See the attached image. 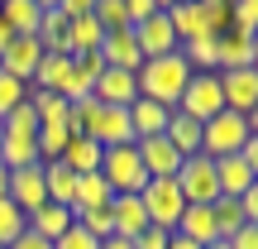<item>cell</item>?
Listing matches in <instances>:
<instances>
[{"mask_svg":"<svg viewBox=\"0 0 258 249\" xmlns=\"http://www.w3.org/2000/svg\"><path fill=\"white\" fill-rule=\"evenodd\" d=\"M24 230H29V216H24V211H19V206L5 196V202H0V249H10Z\"/></svg>","mask_w":258,"mask_h":249,"instance_id":"obj_33","label":"cell"},{"mask_svg":"<svg viewBox=\"0 0 258 249\" xmlns=\"http://www.w3.org/2000/svg\"><path fill=\"white\" fill-rule=\"evenodd\" d=\"M253 134H258V120H244V115H234V111H220L215 120H206V125H201V154L211 158V163H220V158H234Z\"/></svg>","mask_w":258,"mask_h":249,"instance_id":"obj_2","label":"cell"},{"mask_svg":"<svg viewBox=\"0 0 258 249\" xmlns=\"http://www.w3.org/2000/svg\"><path fill=\"white\" fill-rule=\"evenodd\" d=\"M91 96H96V106H120V111H129V106L139 101V77H134V72H115V67H105Z\"/></svg>","mask_w":258,"mask_h":249,"instance_id":"obj_13","label":"cell"},{"mask_svg":"<svg viewBox=\"0 0 258 249\" xmlns=\"http://www.w3.org/2000/svg\"><path fill=\"white\" fill-rule=\"evenodd\" d=\"M134 148H139V163H144L148 177H177L182 154H177V148L167 144L163 134H153V139H134Z\"/></svg>","mask_w":258,"mask_h":249,"instance_id":"obj_11","label":"cell"},{"mask_svg":"<svg viewBox=\"0 0 258 249\" xmlns=\"http://www.w3.org/2000/svg\"><path fill=\"white\" fill-rule=\"evenodd\" d=\"M0 19L10 24V34H15V38H24V34H38L43 5H38V0H5V5H0Z\"/></svg>","mask_w":258,"mask_h":249,"instance_id":"obj_24","label":"cell"},{"mask_svg":"<svg viewBox=\"0 0 258 249\" xmlns=\"http://www.w3.org/2000/svg\"><path fill=\"white\" fill-rule=\"evenodd\" d=\"M110 221H115V235H120V240H134L139 230H148V216H144V202H139V196H115L110 202Z\"/></svg>","mask_w":258,"mask_h":249,"instance_id":"obj_23","label":"cell"},{"mask_svg":"<svg viewBox=\"0 0 258 249\" xmlns=\"http://www.w3.org/2000/svg\"><path fill=\"white\" fill-rule=\"evenodd\" d=\"M158 10H163V0H124V19H129V29L144 24V19H153Z\"/></svg>","mask_w":258,"mask_h":249,"instance_id":"obj_37","label":"cell"},{"mask_svg":"<svg viewBox=\"0 0 258 249\" xmlns=\"http://www.w3.org/2000/svg\"><path fill=\"white\" fill-rule=\"evenodd\" d=\"M10 43H15V34H10V24H5V19H0V53H5Z\"/></svg>","mask_w":258,"mask_h":249,"instance_id":"obj_44","label":"cell"},{"mask_svg":"<svg viewBox=\"0 0 258 249\" xmlns=\"http://www.w3.org/2000/svg\"><path fill=\"white\" fill-rule=\"evenodd\" d=\"M91 15H96V24H101L105 34H115V29H129V19H124V0H96Z\"/></svg>","mask_w":258,"mask_h":249,"instance_id":"obj_34","label":"cell"},{"mask_svg":"<svg viewBox=\"0 0 258 249\" xmlns=\"http://www.w3.org/2000/svg\"><path fill=\"white\" fill-rule=\"evenodd\" d=\"M163 139H167V144H172L182 158L201 154V125H196L191 115H182V111H172V115H167V129H163Z\"/></svg>","mask_w":258,"mask_h":249,"instance_id":"obj_22","label":"cell"},{"mask_svg":"<svg viewBox=\"0 0 258 249\" xmlns=\"http://www.w3.org/2000/svg\"><path fill=\"white\" fill-rule=\"evenodd\" d=\"M101 72H105L101 53H77V58H72V82H67L62 101H82V96H91L96 82H101Z\"/></svg>","mask_w":258,"mask_h":249,"instance_id":"obj_18","label":"cell"},{"mask_svg":"<svg viewBox=\"0 0 258 249\" xmlns=\"http://www.w3.org/2000/svg\"><path fill=\"white\" fill-rule=\"evenodd\" d=\"M172 235H182V240H191V244H201V249L220 240V235H215V216H211V206H186Z\"/></svg>","mask_w":258,"mask_h":249,"instance_id":"obj_20","label":"cell"},{"mask_svg":"<svg viewBox=\"0 0 258 249\" xmlns=\"http://www.w3.org/2000/svg\"><path fill=\"white\" fill-rule=\"evenodd\" d=\"M38 168H43V192H48V202H57V206H72L77 173H72V168H62V163H38Z\"/></svg>","mask_w":258,"mask_h":249,"instance_id":"obj_29","label":"cell"},{"mask_svg":"<svg viewBox=\"0 0 258 249\" xmlns=\"http://www.w3.org/2000/svg\"><path fill=\"white\" fill-rule=\"evenodd\" d=\"M167 249H201V244H191V240H182V235H167Z\"/></svg>","mask_w":258,"mask_h":249,"instance_id":"obj_42","label":"cell"},{"mask_svg":"<svg viewBox=\"0 0 258 249\" xmlns=\"http://www.w3.org/2000/svg\"><path fill=\"white\" fill-rule=\"evenodd\" d=\"M163 15H167V24H172V34H177V48H182V43H191V38L201 34L196 0H172V5H163Z\"/></svg>","mask_w":258,"mask_h":249,"instance_id":"obj_28","label":"cell"},{"mask_svg":"<svg viewBox=\"0 0 258 249\" xmlns=\"http://www.w3.org/2000/svg\"><path fill=\"white\" fill-rule=\"evenodd\" d=\"M211 216H215V235H220V240H230V235L239 230V225H249V221H244V211H239V202H234V196H220V202L211 206Z\"/></svg>","mask_w":258,"mask_h":249,"instance_id":"obj_32","label":"cell"},{"mask_svg":"<svg viewBox=\"0 0 258 249\" xmlns=\"http://www.w3.org/2000/svg\"><path fill=\"white\" fill-rule=\"evenodd\" d=\"M10 249H53V244H48L43 235H34V230H24V235H19V240L10 244Z\"/></svg>","mask_w":258,"mask_h":249,"instance_id":"obj_41","label":"cell"},{"mask_svg":"<svg viewBox=\"0 0 258 249\" xmlns=\"http://www.w3.org/2000/svg\"><path fill=\"white\" fill-rule=\"evenodd\" d=\"M53 249H101V240H91V235H86L82 225H72V230H67L62 240H53Z\"/></svg>","mask_w":258,"mask_h":249,"instance_id":"obj_38","label":"cell"},{"mask_svg":"<svg viewBox=\"0 0 258 249\" xmlns=\"http://www.w3.org/2000/svg\"><path fill=\"white\" fill-rule=\"evenodd\" d=\"M86 139H96L101 148L134 144V129H129V111H120V106H101V111H96V120H91V129H86Z\"/></svg>","mask_w":258,"mask_h":249,"instance_id":"obj_10","label":"cell"},{"mask_svg":"<svg viewBox=\"0 0 258 249\" xmlns=\"http://www.w3.org/2000/svg\"><path fill=\"white\" fill-rule=\"evenodd\" d=\"M206 249H230V244H225V240H215V244H206Z\"/></svg>","mask_w":258,"mask_h":249,"instance_id":"obj_46","label":"cell"},{"mask_svg":"<svg viewBox=\"0 0 258 249\" xmlns=\"http://www.w3.org/2000/svg\"><path fill=\"white\" fill-rule=\"evenodd\" d=\"M101 154H105V148L96 144V139L77 134V139H67V148H62V158H57V163L72 168L77 177H91V173H101Z\"/></svg>","mask_w":258,"mask_h":249,"instance_id":"obj_19","label":"cell"},{"mask_svg":"<svg viewBox=\"0 0 258 249\" xmlns=\"http://www.w3.org/2000/svg\"><path fill=\"white\" fill-rule=\"evenodd\" d=\"M0 129H5V134H38V115H34V106H29V101H19L15 111L0 120Z\"/></svg>","mask_w":258,"mask_h":249,"instance_id":"obj_35","label":"cell"},{"mask_svg":"<svg viewBox=\"0 0 258 249\" xmlns=\"http://www.w3.org/2000/svg\"><path fill=\"white\" fill-rule=\"evenodd\" d=\"M0 163H5L10 173H19V168H34V163H38L34 134H0Z\"/></svg>","mask_w":258,"mask_h":249,"instance_id":"obj_27","label":"cell"},{"mask_svg":"<svg viewBox=\"0 0 258 249\" xmlns=\"http://www.w3.org/2000/svg\"><path fill=\"white\" fill-rule=\"evenodd\" d=\"M172 111H182V115H191L196 125H206V120H215V115L225 111V91H220V77H215V72H191V82H186V91H182V101H177Z\"/></svg>","mask_w":258,"mask_h":249,"instance_id":"obj_6","label":"cell"},{"mask_svg":"<svg viewBox=\"0 0 258 249\" xmlns=\"http://www.w3.org/2000/svg\"><path fill=\"white\" fill-rule=\"evenodd\" d=\"M258 63V34H230L215 38V72H239V67H253Z\"/></svg>","mask_w":258,"mask_h":249,"instance_id":"obj_8","label":"cell"},{"mask_svg":"<svg viewBox=\"0 0 258 249\" xmlns=\"http://www.w3.org/2000/svg\"><path fill=\"white\" fill-rule=\"evenodd\" d=\"M10 202L19 206L24 216H34L38 206L48 202V192H43V168H19V173H10Z\"/></svg>","mask_w":258,"mask_h":249,"instance_id":"obj_14","label":"cell"},{"mask_svg":"<svg viewBox=\"0 0 258 249\" xmlns=\"http://www.w3.org/2000/svg\"><path fill=\"white\" fill-rule=\"evenodd\" d=\"M0 134H5V129H0Z\"/></svg>","mask_w":258,"mask_h":249,"instance_id":"obj_47","label":"cell"},{"mask_svg":"<svg viewBox=\"0 0 258 249\" xmlns=\"http://www.w3.org/2000/svg\"><path fill=\"white\" fill-rule=\"evenodd\" d=\"M19 101H29V86H24V82H15L10 72H0V120H5V115L15 111Z\"/></svg>","mask_w":258,"mask_h":249,"instance_id":"obj_36","label":"cell"},{"mask_svg":"<svg viewBox=\"0 0 258 249\" xmlns=\"http://www.w3.org/2000/svg\"><path fill=\"white\" fill-rule=\"evenodd\" d=\"M38 58H43L38 38H34V34H24V38H15V43H10L5 53H0V72H10L15 82H24V86H29V77H34Z\"/></svg>","mask_w":258,"mask_h":249,"instance_id":"obj_15","label":"cell"},{"mask_svg":"<svg viewBox=\"0 0 258 249\" xmlns=\"http://www.w3.org/2000/svg\"><path fill=\"white\" fill-rule=\"evenodd\" d=\"M134 43H139V53H144V63L148 58H163V53H177V34H172L163 10H158L153 19H144V24H134Z\"/></svg>","mask_w":258,"mask_h":249,"instance_id":"obj_12","label":"cell"},{"mask_svg":"<svg viewBox=\"0 0 258 249\" xmlns=\"http://www.w3.org/2000/svg\"><path fill=\"white\" fill-rule=\"evenodd\" d=\"M225 91V111L253 120L258 115V67H239V72H215Z\"/></svg>","mask_w":258,"mask_h":249,"instance_id":"obj_7","label":"cell"},{"mask_svg":"<svg viewBox=\"0 0 258 249\" xmlns=\"http://www.w3.org/2000/svg\"><path fill=\"white\" fill-rule=\"evenodd\" d=\"M67 125H38V134H34V148H38V163H57L62 158V148H67Z\"/></svg>","mask_w":258,"mask_h":249,"instance_id":"obj_30","label":"cell"},{"mask_svg":"<svg viewBox=\"0 0 258 249\" xmlns=\"http://www.w3.org/2000/svg\"><path fill=\"white\" fill-rule=\"evenodd\" d=\"M225 244H230V249H258V225H239Z\"/></svg>","mask_w":258,"mask_h":249,"instance_id":"obj_40","label":"cell"},{"mask_svg":"<svg viewBox=\"0 0 258 249\" xmlns=\"http://www.w3.org/2000/svg\"><path fill=\"white\" fill-rule=\"evenodd\" d=\"M167 235H172V230H158V225H148V230H139L129 244H134V249H167Z\"/></svg>","mask_w":258,"mask_h":249,"instance_id":"obj_39","label":"cell"},{"mask_svg":"<svg viewBox=\"0 0 258 249\" xmlns=\"http://www.w3.org/2000/svg\"><path fill=\"white\" fill-rule=\"evenodd\" d=\"M177 192H182L186 206H215L220 202V182H215V163L206 154H191L182 158V168H177Z\"/></svg>","mask_w":258,"mask_h":249,"instance_id":"obj_4","label":"cell"},{"mask_svg":"<svg viewBox=\"0 0 258 249\" xmlns=\"http://www.w3.org/2000/svg\"><path fill=\"white\" fill-rule=\"evenodd\" d=\"M29 106H34L38 125H67V101L53 91H29Z\"/></svg>","mask_w":258,"mask_h":249,"instance_id":"obj_31","label":"cell"},{"mask_svg":"<svg viewBox=\"0 0 258 249\" xmlns=\"http://www.w3.org/2000/svg\"><path fill=\"white\" fill-rule=\"evenodd\" d=\"M110 202H115V192L105 187V177H101V173L77 177V192H72V216H82V211H101V206H110Z\"/></svg>","mask_w":258,"mask_h":249,"instance_id":"obj_26","label":"cell"},{"mask_svg":"<svg viewBox=\"0 0 258 249\" xmlns=\"http://www.w3.org/2000/svg\"><path fill=\"white\" fill-rule=\"evenodd\" d=\"M167 106H158V101H144L139 96L134 106H129V129H134V139H153V134H163L167 129Z\"/></svg>","mask_w":258,"mask_h":249,"instance_id":"obj_21","label":"cell"},{"mask_svg":"<svg viewBox=\"0 0 258 249\" xmlns=\"http://www.w3.org/2000/svg\"><path fill=\"white\" fill-rule=\"evenodd\" d=\"M96 53H101V63L115 67V72H139V67H144V53H139V43H134V29H115V34H105Z\"/></svg>","mask_w":258,"mask_h":249,"instance_id":"obj_9","label":"cell"},{"mask_svg":"<svg viewBox=\"0 0 258 249\" xmlns=\"http://www.w3.org/2000/svg\"><path fill=\"white\" fill-rule=\"evenodd\" d=\"M101 249H134L129 240H120V235H110V240H101Z\"/></svg>","mask_w":258,"mask_h":249,"instance_id":"obj_43","label":"cell"},{"mask_svg":"<svg viewBox=\"0 0 258 249\" xmlns=\"http://www.w3.org/2000/svg\"><path fill=\"white\" fill-rule=\"evenodd\" d=\"M38 48L43 53H67L72 58V48H67V19H62V10L57 5H43V19H38Z\"/></svg>","mask_w":258,"mask_h":249,"instance_id":"obj_25","label":"cell"},{"mask_svg":"<svg viewBox=\"0 0 258 249\" xmlns=\"http://www.w3.org/2000/svg\"><path fill=\"white\" fill-rule=\"evenodd\" d=\"M215 182H220V196H234V202H239L244 192H253V187H258V168H249L239 154H234V158H220V163H215Z\"/></svg>","mask_w":258,"mask_h":249,"instance_id":"obj_16","label":"cell"},{"mask_svg":"<svg viewBox=\"0 0 258 249\" xmlns=\"http://www.w3.org/2000/svg\"><path fill=\"white\" fill-rule=\"evenodd\" d=\"M139 202H144L148 225H158V230H177V221H182V211H186V202H182V192H177L172 177H148L144 192H139Z\"/></svg>","mask_w":258,"mask_h":249,"instance_id":"obj_5","label":"cell"},{"mask_svg":"<svg viewBox=\"0 0 258 249\" xmlns=\"http://www.w3.org/2000/svg\"><path fill=\"white\" fill-rule=\"evenodd\" d=\"M5 196H10V168L0 163V202H5Z\"/></svg>","mask_w":258,"mask_h":249,"instance_id":"obj_45","label":"cell"},{"mask_svg":"<svg viewBox=\"0 0 258 249\" xmlns=\"http://www.w3.org/2000/svg\"><path fill=\"white\" fill-rule=\"evenodd\" d=\"M134 77H139V96H144V101H158V106L172 111V106L182 101L186 82H191V67H186L182 53H163V58H148Z\"/></svg>","mask_w":258,"mask_h":249,"instance_id":"obj_1","label":"cell"},{"mask_svg":"<svg viewBox=\"0 0 258 249\" xmlns=\"http://www.w3.org/2000/svg\"><path fill=\"white\" fill-rule=\"evenodd\" d=\"M72 225H77L72 206H57V202H43L34 216H29V230H34V235H43L48 244H53V240H62V235L72 230Z\"/></svg>","mask_w":258,"mask_h":249,"instance_id":"obj_17","label":"cell"},{"mask_svg":"<svg viewBox=\"0 0 258 249\" xmlns=\"http://www.w3.org/2000/svg\"><path fill=\"white\" fill-rule=\"evenodd\" d=\"M101 177H105V187H110L115 196H139L144 182H148V173H144V163H139V148L134 144L105 148V154H101Z\"/></svg>","mask_w":258,"mask_h":249,"instance_id":"obj_3","label":"cell"}]
</instances>
